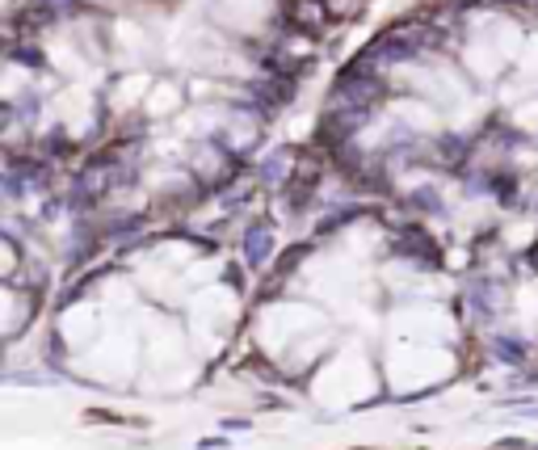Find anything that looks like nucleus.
Masks as SVG:
<instances>
[{
  "mask_svg": "<svg viewBox=\"0 0 538 450\" xmlns=\"http://www.w3.org/2000/svg\"><path fill=\"white\" fill-rule=\"evenodd\" d=\"M290 17L303 21L307 30H320L328 21V0H290Z\"/></svg>",
  "mask_w": 538,
  "mask_h": 450,
  "instance_id": "1",
  "label": "nucleus"
}]
</instances>
